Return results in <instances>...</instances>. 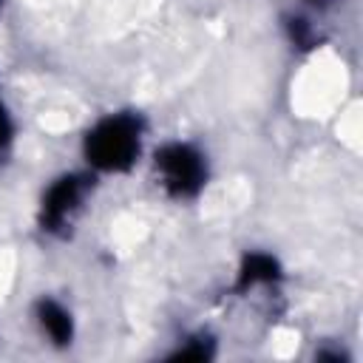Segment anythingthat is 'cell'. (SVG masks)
Masks as SVG:
<instances>
[{
	"label": "cell",
	"instance_id": "5",
	"mask_svg": "<svg viewBox=\"0 0 363 363\" xmlns=\"http://www.w3.org/2000/svg\"><path fill=\"white\" fill-rule=\"evenodd\" d=\"M281 278H284V267L272 252L250 250V252H244V258L235 269V292L247 295L258 286H272Z\"/></svg>",
	"mask_w": 363,
	"mask_h": 363
},
{
	"label": "cell",
	"instance_id": "1",
	"mask_svg": "<svg viewBox=\"0 0 363 363\" xmlns=\"http://www.w3.org/2000/svg\"><path fill=\"white\" fill-rule=\"evenodd\" d=\"M147 142V122L139 111H111L96 116L79 142L85 170L99 176H125L142 156Z\"/></svg>",
	"mask_w": 363,
	"mask_h": 363
},
{
	"label": "cell",
	"instance_id": "7",
	"mask_svg": "<svg viewBox=\"0 0 363 363\" xmlns=\"http://www.w3.org/2000/svg\"><path fill=\"white\" fill-rule=\"evenodd\" d=\"M173 360H210L213 357V337L207 335H196L187 337L176 352H170Z\"/></svg>",
	"mask_w": 363,
	"mask_h": 363
},
{
	"label": "cell",
	"instance_id": "8",
	"mask_svg": "<svg viewBox=\"0 0 363 363\" xmlns=\"http://www.w3.org/2000/svg\"><path fill=\"white\" fill-rule=\"evenodd\" d=\"M286 31H289V40L295 45H315V34H312V28H309L306 20H289L286 23Z\"/></svg>",
	"mask_w": 363,
	"mask_h": 363
},
{
	"label": "cell",
	"instance_id": "10",
	"mask_svg": "<svg viewBox=\"0 0 363 363\" xmlns=\"http://www.w3.org/2000/svg\"><path fill=\"white\" fill-rule=\"evenodd\" d=\"M0 9H3V0H0Z\"/></svg>",
	"mask_w": 363,
	"mask_h": 363
},
{
	"label": "cell",
	"instance_id": "2",
	"mask_svg": "<svg viewBox=\"0 0 363 363\" xmlns=\"http://www.w3.org/2000/svg\"><path fill=\"white\" fill-rule=\"evenodd\" d=\"M153 179L173 201H196L210 184L207 153L187 139H167L150 150Z\"/></svg>",
	"mask_w": 363,
	"mask_h": 363
},
{
	"label": "cell",
	"instance_id": "4",
	"mask_svg": "<svg viewBox=\"0 0 363 363\" xmlns=\"http://www.w3.org/2000/svg\"><path fill=\"white\" fill-rule=\"evenodd\" d=\"M34 323H37L40 335L57 349H68L77 337L74 312L54 295H40L34 301Z\"/></svg>",
	"mask_w": 363,
	"mask_h": 363
},
{
	"label": "cell",
	"instance_id": "3",
	"mask_svg": "<svg viewBox=\"0 0 363 363\" xmlns=\"http://www.w3.org/2000/svg\"><path fill=\"white\" fill-rule=\"evenodd\" d=\"M94 184L96 176L85 167L54 176L37 201V230L48 238H68L94 193Z\"/></svg>",
	"mask_w": 363,
	"mask_h": 363
},
{
	"label": "cell",
	"instance_id": "6",
	"mask_svg": "<svg viewBox=\"0 0 363 363\" xmlns=\"http://www.w3.org/2000/svg\"><path fill=\"white\" fill-rule=\"evenodd\" d=\"M14 139H17V122L11 116V108H9L3 85H0V162L9 159V153L14 147Z\"/></svg>",
	"mask_w": 363,
	"mask_h": 363
},
{
	"label": "cell",
	"instance_id": "9",
	"mask_svg": "<svg viewBox=\"0 0 363 363\" xmlns=\"http://www.w3.org/2000/svg\"><path fill=\"white\" fill-rule=\"evenodd\" d=\"M303 3H323V0H303Z\"/></svg>",
	"mask_w": 363,
	"mask_h": 363
}]
</instances>
